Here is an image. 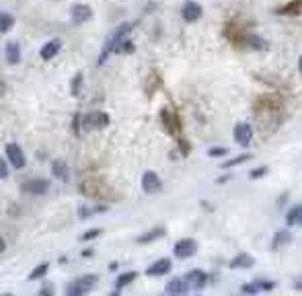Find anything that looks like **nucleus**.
Instances as JSON below:
<instances>
[{"mask_svg":"<svg viewBox=\"0 0 302 296\" xmlns=\"http://www.w3.org/2000/svg\"><path fill=\"white\" fill-rule=\"evenodd\" d=\"M255 115H257V124H261L267 130V122H271V130H274L276 128V117H284L282 99L276 97V95L257 97V101H255Z\"/></svg>","mask_w":302,"mask_h":296,"instance_id":"nucleus-1","label":"nucleus"},{"mask_svg":"<svg viewBox=\"0 0 302 296\" xmlns=\"http://www.w3.org/2000/svg\"><path fill=\"white\" fill-rule=\"evenodd\" d=\"M132 29H134V23H122V25H117L113 29L111 37L107 39V43H105V47H103V52L99 56V66H103L107 62V58L119 50V45H122L128 39V35L132 33Z\"/></svg>","mask_w":302,"mask_h":296,"instance_id":"nucleus-2","label":"nucleus"},{"mask_svg":"<svg viewBox=\"0 0 302 296\" xmlns=\"http://www.w3.org/2000/svg\"><path fill=\"white\" fill-rule=\"evenodd\" d=\"M80 193L84 198H93V200H107L113 195V189L109 187V183H105L99 177H88L78 185Z\"/></svg>","mask_w":302,"mask_h":296,"instance_id":"nucleus-3","label":"nucleus"},{"mask_svg":"<svg viewBox=\"0 0 302 296\" xmlns=\"http://www.w3.org/2000/svg\"><path fill=\"white\" fill-rule=\"evenodd\" d=\"M224 37L234 45V47H240V50H249V39H251V31L240 25L236 19H230L226 25H224Z\"/></svg>","mask_w":302,"mask_h":296,"instance_id":"nucleus-4","label":"nucleus"},{"mask_svg":"<svg viewBox=\"0 0 302 296\" xmlns=\"http://www.w3.org/2000/svg\"><path fill=\"white\" fill-rule=\"evenodd\" d=\"M161 126H163V130L171 138H179L181 136V120H179V113L173 107L161 109Z\"/></svg>","mask_w":302,"mask_h":296,"instance_id":"nucleus-5","label":"nucleus"},{"mask_svg":"<svg viewBox=\"0 0 302 296\" xmlns=\"http://www.w3.org/2000/svg\"><path fill=\"white\" fill-rule=\"evenodd\" d=\"M99 282V276L97 274H86V276H80L78 280L70 282V286L66 288V294L68 296H82L86 292H90Z\"/></svg>","mask_w":302,"mask_h":296,"instance_id":"nucleus-6","label":"nucleus"},{"mask_svg":"<svg viewBox=\"0 0 302 296\" xmlns=\"http://www.w3.org/2000/svg\"><path fill=\"white\" fill-rule=\"evenodd\" d=\"M111 122L109 113L105 111H93V113H86L82 117V130L86 132H93V130H105Z\"/></svg>","mask_w":302,"mask_h":296,"instance_id":"nucleus-7","label":"nucleus"},{"mask_svg":"<svg viewBox=\"0 0 302 296\" xmlns=\"http://www.w3.org/2000/svg\"><path fill=\"white\" fill-rule=\"evenodd\" d=\"M21 189L29 195H45L49 191V181L47 179H41V177H33V179H27Z\"/></svg>","mask_w":302,"mask_h":296,"instance_id":"nucleus-8","label":"nucleus"},{"mask_svg":"<svg viewBox=\"0 0 302 296\" xmlns=\"http://www.w3.org/2000/svg\"><path fill=\"white\" fill-rule=\"evenodd\" d=\"M197 251V243L193 239H181L175 243L173 247V253L177 259H187V257H193Z\"/></svg>","mask_w":302,"mask_h":296,"instance_id":"nucleus-9","label":"nucleus"},{"mask_svg":"<svg viewBox=\"0 0 302 296\" xmlns=\"http://www.w3.org/2000/svg\"><path fill=\"white\" fill-rule=\"evenodd\" d=\"M5 151H7V157H9V163L15 167V169H25V165H27V159H25V153L21 151V146L19 144H15V142H11V144H7L5 146Z\"/></svg>","mask_w":302,"mask_h":296,"instance_id":"nucleus-10","label":"nucleus"},{"mask_svg":"<svg viewBox=\"0 0 302 296\" xmlns=\"http://www.w3.org/2000/svg\"><path fill=\"white\" fill-rule=\"evenodd\" d=\"M251 140H253V128H251L249 124L240 122V124L234 126V142H236L238 146L247 148V146L251 144Z\"/></svg>","mask_w":302,"mask_h":296,"instance_id":"nucleus-11","label":"nucleus"},{"mask_svg":"<svg viewBox=\"0 0 302 296\" xmlns=\"http://www.w3.org/2000/svg\"><path fill=\"white\" fill-rule=\"evenodd\" d=\"M70 19H72V23H76V25L86 23V21L93 19V9H90L88 5H74V7L70 9Z\"/></svg>","mask_w":302,"mask_h":296,"instance_id":"nucleus-12","label":"nucleus"},{"mask_svg":"<svg viewBox=\"0 0 302 296\" xmlns=\"http://www.w3.org/2000/svg\"><path fill=\"white\" fill-rule=\"evenodd\" d=\"M161 187H163V183H161V179H159L157 173L146 171V173L142 175V189H144L146 193H157V191H161Z\"/></svg>","mask_w":302,"mask_h":296,"instance_id":"nucleus-13","label":"nucleus"},{"mask_svg":"<svg viewBox=\"0 0 302 296\" xmlns=\"http://www.w3.org/2000/svg\"><path fill=\"white\" fill-rule=\"evenodd\" d=\"M181 17H183L185 23H195L202 19V7L197 3H193V0H187L183 9H181Z\"/></svg>","mask_w":302,"mask_h":296,"instance_id":"nucleus-14","label":"nucleus"},{"mask_svg":"<svg viewBox=\"0 0 302 296\" xmlns=\"http://www.w3.org/2000/svg\"><path fill=\"white\" fill-rule=\"evenodd\" d=\"M253 265H255V259L249 253H238L230 259L228 268L230 270H249V268H253Z\"/></svg>","mask_w":302,"mask_h":296,"instance_id":"nucleus-15","label":"nucleus"},{"mask_svg":"<svg viewBox=\"0 0 302 296\" xmlns=\"http://www.w3.org/2000/svg\"><path fill=\"white\" fill-rule=\"evenodd\" d=\"M171 268H173L171 259L163 257V259H159V261H155L153 265H150V268L146 270V276H153V278H157V276H165V274L171 272Z\"/></svg>","mask_w":302,"mask_h":296,"instance_id":"nucleus-16","label":"nucleus"},{"mask_svg":"<svg viewBox=\"0 0 302 296\" xmlns=\"http://www.w3.org/2000/svg\"><path fill=\"white\" fill-rule=\"evenodd\" d=\"M185 280L189 282V286H193V288L202 290V288H206V286H208L210 276H208L206 272H202V270H191V272H187V274H185Z\"/></svg>","mask_w":302,"mask_h":296,"instance_id":"nucleus-17","label":"nucleus"},{"mask_svg":"<svg viewBox=\"0 0 302 296\" xmlns=\"http://www.w3.org/2000/svg\"><path fill=\"white\" fill-rule=\"evenodd\" d=\"M187 290H189V282L185 280V278H171L169 282H167V288H165V292L167 294H187Z\"/></svg>","mask_w":302,"mask_h":296,"instance_id":"nucleus-18","label":"nucleus"},{"mask_svg":"<svg viewBox=\"0 0 302 296\" xmlns=\"http://www.w3.org/2000/svg\"><path fill=\"white\" fill-rule=\"evenodd\" d=\"M165 234H167V230H165L163 226H157V228H150L148 232L140 234L138 239H136V243H138V245H146V243H153V241H157V239H163Z\"/></svg>","mask_w":302,"mask_h":296,"instance_id":"nucleus-19","label":"nucleus"},{"mask_svg":"<svg viewBox=\"0 0 302 296\" xmlns=\"http://www.w3.org/2000/svg\"><path fill=\"white\" fill-rule=\"evenodd\" d=\"M276 15H284V17H302V0H292L286 7L276 9Z\"/></svg>","mask_w":302,"mask_h":296,"instance_id":"nucleus-20","label":"nucleus"},{"mask_svg":"<svg viewBox=\"0 0 302 296\" xmlns=\"http://www.w3.org/2000/svg\"><path fill=\"white\" fill-rule=\"evenodd\" d=\"M60 50H62V41H60V39H52V41H47V43L39 50V56L43 58V60H52V58L58 56Z\"/></svg>","mask_w":302,"mask_h":296,"instance_id":"nucleus-21","label":"nucleus"},{"mask_svg":"<svg viewBox=\"0 0 302 296\" xmlns=\"http://www.w3.org/2000/svg\"><path fill=\"white\" fill-rule=\"evenodd\" d=\"M292 243V232H288V230H278L276 234H274V239H271V251H278V249H282V247H286V245H290Z\"/></svg>","mask_w":302,"mask_h":296,"instance_id":"nucleus-22","label":"nucleus"},{"mask_svg":"<svg viewBox=\"0 0 302 296\" xmlns=\"http://www.w3.org/2000/svg\"><path fill=\"white\" fill-rule=\"evenodd\" d=\"M52 173H54L56 179L64 181V183L70 179V171H68V165L64 161H52Z\"/></svg>","mask_w":302,"mask_h":296,"instance_id":"nucleus-23","label":"nucleus"},{"mask_svg":"<svg viewBox=\"0 0 302 296\" xmlns=\"http://www.w3.org/2000/svg\"><path fill=\"white\" fill-rule=\"evenodd\" d=\"M5 56L9 64H19L21 62V45L17 41H11L5 45Z\"/></svg>","mask_w":302,"mask_h":296,"instance_id":"nucleus-24","label":"nucleus"},{"mask_svg":"<svg viewBox=\"0 0 302 296\" xmlns=\"http://www.w3.org/2000/svg\"><path fill=\"white\" fill-rule=\"evenodd\" d=\"M109 210V206L107 204H99V206H82V208H78V216L82 220L90 218V216H95V214H101V212H107Z\"/></svg>","mask_w":302,"mask_h":296,"instance_id":"nucleus-25","label":"nucleus"},{"mask_svg":"<svg viewBox=\"0 0 302 296\" xmlns=\"http://www.w3.org/2000/svg\"><path fill=\"white\" fill-rule=\"evenodd\" d=\"M286 224L288 226H302V204L292 206L286 214Z\"/></svg>","mask_w":302,"mask_h":296,"instance_id":"nucleus-26","label":"nucleus"},{"mask_svg":"<svg viewBox=\"0 0 302 296\" xmlns=\"http://www.w3.org/2000/svg\"><path fill=\"white\" fill-rule=\"evenodd\" d=\"M138 278V272H126V274H119L115 280V292H119L122 288H126L128 284H132Z\"/></svg>","mask_w":302,"mask_h":296,"instance_id":"nucleus-27","label":"nucleus"},{"mask_svg":"<svg viewBox=\"0 0 302 296\" xmlns=\"http://www.w3.org/2000/svg\"><path fill=\"white\" fill-rule=\"evenodd\" d=\"M247 161H251V155L249 153H245V155H238V157H234V159H228V161H224L222 165H220V169H232V167H236V165H243V163H247Z\"/></svg>","mask_w":302,"mask_h":296,"instance_id":"nucleus-28","label":"nucleus"},{"mask_svg":"<svg viewBox=\"0 0 302 296\" xmlns=\"http://www.w3.org/2000/svg\"><path fill=\"white\" fill-rule=\"evenodd\" d=\"M13 25H15V17L11 13H3V15H0V31L9 33L11 29H13Z\"/></svg>","mask_w":302,"mask_h":296,"instance_id":"nucleus-29","label":"nucleus"},{"mask_svg":"<svg viewBox=\"0 0 302 296\" xmlns=\"http://www.w3.org/2000/svg\"><path fill=\"white\" fill-rule=\"evenodd\" d=\"M47 270H49V263L47 261H43V263H39L37 268L29 274V280H39V278H45V274H47Z\"/></svg>","mask_w":302,"mask_h":296,"instance_id":"nucleus-30","label":"nucleus"},{"mask_svg":"<svg viewBox=\"0 0 302 296\" xmlns=\"http://www.w3.org/2000/svg\"><path fill=\"white\" fill-rule=\"evenodd\" d=\"M80 88H82V74L78 72V74H74V78H72V82H70V95H72V97H78V95H80Z\"/></svg>","mask_w":302,"mask_h":296,"instance_id":"nucleus-31","label":"nucleus"},{"mask_svg":"<svg viewBox=\"0 0 302 296\" xmlns=\"http://www.w3.org/2000/svg\"><path fill=\"white\" fill-rule=\"evenodd\" d=\"M226 155H228L226 146H212L208 151V157H212V159H220V157H226Z\"/></svg>","mask_w":302,"mask_h":296,"instance_id":"nucleus-32","label":"nucleus"},{"mask_svg":"<svg viewBox=\"0 0 302 296\" xmlns=\"http://www.w3.org/2000/svg\"><path fill=\"white\" fill-rule=\"evenodd\" d=\"M82 113H74V117H72V134L74 136H78L80 134V130H82Z\"/></svg>","mask_w":302,"mask_h":296,"instance_id":"nucleus-33","label":"nucleus"},{"mask_svg":"<svg viewBox=\"0 0 302 296\" xmlns=\"http://www.w3.org/2000/svg\"><path fill=\"white\" fill-rule=\"evenodd\" d=\"M177 144H179V151H181V155H183V157H187L189 155V151H191V146H189V142L185 140V138H177Z\"/></svg>","mask_w":302,"mask_h":296,"instance_id":"nucleus-34","label":"nucleus"},{"mask_svg":"<svg viewBox=\"0 0 302 296\" xmlns=\"http://www.w3.org/2000/svg\"><path fill=\"white\" fill-rule=\"evenodd\" d=\"M101 228H90V230H86L82 236H80V239L82 241H93V239H97V236H101Z\"/></svg>","mask_w":302,"mask_h":296,"instance_id":"nucleus-35","label":"nucleus"},{"mask_svg":"<svg viewBox=\"0 0 302 296\" xmlns=\"http://www.w3.org/2000/svg\"><path fill=\"white\" fill-rule=\"evenodd\" d=\"M261 288L255 284V282H251V284H243V286H240V292H243V294H257Z\"/></svg>","mask_w":302,"mask_h":296,"instance_id":"nucleus-36","label":"nucleus"},{"mask_svg":"<svg viewBox=\"0 0 302 296\" xmlns=\"http://www.w3.org/2000/svg\"><path fill=\"white\" fill-rule=\"evenodd\" d=\"M263 175H267V167H259V169H253L251 173H249V179H261Z\"/></svg>","mask_w":302,"mask_h":296,"instance_id":"nucleus-37","label":"nucleus"},{"mask_svg":"<svg viewBox=\"0 0 302 296\" xmlns=\"http://www.w3.org/2000/svg\"><path fill=\"white\" fill-rule=\"evenodd\" d=\"M255 284L261 288V290H271V288H276V282H271V280H255Z\"/></svg>","mask_w":302,"mask_h":296,"instance_id":"nucleus-38","label":"nucleus"},{"mask_svg":"<svg viewBox=\"0 0 302 296\" xmlns=\"http://www.w3.org/2000/svg\"><path fill=\"white\" fill-rule=\"evenodd\" d=\"M117 52H119V54H132V52H134V43L126 39L122 45H119V50H117Z\"/></svg>","mask_w":302,"mask_h":296,"instance_id":"nucleus-39","label":"nucleus"},{"mask_svg":"<svg viewBox=\"0 0 302 296\" xmlns=\"http://www.w3.org/2000/svg\"><path fill=\"white\" fill-rule=\"evenodd\" d=\"M39 294H41V296H49V294H54V286H52V284H43V286L39 288Z\"/></svg>","mask_w":302,"mask_h":296,"instance_id":"nucleus-40","label":"nucleus"},{"mask_svg":"<svg viewBox=\"0 0 302 296\" xmlns=\"http://www.w3.org/2000/svg\"><path fill=\"white\" fill-rule=\"evenodd\" d=\"M0 177H3V179H7V177H9V163L7 161L0 163Z\"/></svg>","mask_w":302,"mask_h":296,"instance_id":"nucleus-41","label":"nucleus"},{"mask_svg":"<svg viewBox=\"0 0 302 296\" xmlns=\"http://www.w3.org/2000/svg\"><path fill=\"white\" fill-rule=\"evenodd\" d=\"M286 198H288V193H282V198L278 200V206H284V204H286Z\"/></svg>","mask_w":302,"mask_h":296,"instance_id":"nucleus-42","label":"nucleus"},{"mask_svg":"<svg viewBox=\"0 0 302 296\" xmlns=\"http://www.w3.org/2000/svg\"><path fill=\"white\" fill-rule=\"evenodd\" d=\"M82 255H84V257H93V251L86 249V251H82Z\"/></svg>","mask_w":302,"mask_h":296,"instance_id":"nucleus-43","label":"nucleus"},{"mask_svg":"<svg viewBox=\"0 0 302 296\" xmlns=\"http://www.w3.org/2000/svg\"><path fill=\"white\" fill-rule=\"evenodd\" d=\"M109 270H111V272H115V270H117V263H115V261H113V263H109Z\"/></svg>","mask_w":302,"mask_h":296,"instance_id":"nucleus-44","label":"nucleus"},{"mask_svg":"<svg viewBox=\"0 0 302 296\" xmlns=\"http://www.w3.org/2000/svg\"><path fill=\"white\" fill-rule=\"evenodd\" d=\"M298 70H300V74H302V56L298 58Z\"/></svg>","mask_w":302,"mask_h":296,"instance_id":"nucleus-45","label":"nucleus"}]
</instances>
